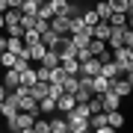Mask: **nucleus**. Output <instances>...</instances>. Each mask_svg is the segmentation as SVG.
<instances>
[{"label":"nucleus","instance_id":"obj_22","mask_svg":"<svg viewBox=\"0 0 133 133\" xmlns=\"http://www.w3.org/2000/svg\"><path fill=\"white\" fill-rule=\"evenodd\" d=\"M38 65H48V68L59 65V50H50V48H48V53H44V59L38 62Z\"/></svg>","mask_w":133,"mask_h":133},{"label":"nucleus","instance_id":"obj_4","mask_svg":"<svg viewBox=\"0 0 133 133\" xmlns=\"http://www.w3.org/2000/svg\"><path fill=\"white\" fill-rule=\"evenodd\" d=\"M18 109H21V107H18V98H15V92H9V95H6V101L0 104V112H3V118L9 121L12 115L18 112Z\"/></svg>","mask_w":133,"mask_h":133},{"label":"nucleus","instance_id":"obj_2","mask_svg":"<svg viewBox=\"0 0 133 133\" xmlns=\"http://www.w3.org/2000/svg\"><path fill=\"white\" fill-rule=\"evenodd\" d=\"M21 86V71L18 68H3V89L6 92H15Z\"/></svg>","mask_w":133,"mask_h":133},{"label":"nucleus","instance_id":"obj_21","mask_svg":"<svg viewBox=\"0 0 133 133\" xmlns=\"http://www.w3.org/2000/svg\"><path fill=\"white\" fill-rule=\"evenodd\" d=\"M53 15H56V9H53V6L48 3V0H44V3L38 6V12H36V18H44V21H50Z\"/></svg>","mask_w":133,"mask_h":133},{"label":"nucleus","instance_id":"obj_35","mask_svg":"<svg viewBox=\"0 0 133 133\" xmlns=\"http://www.w3.org/2000/svg\"><path fill=\"white\" fill-rule=\"evenodd\" d=\"M121 44L133 48V30H130V27H124V30H121Z\"/></svg>","mask_w":133,"mask_h":133},{"label":"nucleus","instance_id":"obj_41","mask_svg":"<svg viewBox=\"0 0 133 133\" xmlns=\"http://www.w3.org/2000/svg\"><path fill=\"white\" fill-rule=\"evenodd\" d=\"M124 77H127V83H130V95H133V71H130V74H124Z\"/></svg>","mask_w":133,"mask_h":133},{"label":"nucleus","instance_id":"obj_23","mask_svg":"<svg viewBox=\"0 0 133 133\" xmlns=\"http://www.w3.org/2000/svg\"><path fill=\"white\" fill-rule=\"evenodd\" d=\"M89 50H92V56H101V53H107V42H101V38H92L89 42Z\"/></svg>","mask_w":133,"mask_h":133},{"label":"nucleus","instance_id":"obj_18","mask_svg":"<svg viewBox=\"0 0 133 133\" xmlns=\"http://www.w3.org/2000/svg\"><path fill=\"white\" fill-rule=\"evenodd\" d=\"M53 109H56V98H50V95H44L42 101H38V112H44V115H50Z\"/></svg>","mask_w":133,"mask_h":133},{"label":"nucleus","instance_id":"obj_11","mask_svg":"<svg viewBox=\"0 0 133 133\" xmlns=\"http://www.w3.org/2000/svg\"><path fill=\"white\" fill-rule=\"evenodd\" d=\"M44 53H48V48H44L42 42H36V44H30V48H27L30 62H42V59H44Z\"/></svg>","mask_w":133,"mask_h":133},{"label":"nucleus","instance_id":"obj_29","mask_svg":"<svg viewBox=\"0 0 133 133\" xmlns=\"http://www.w3.org/2000/svg\"><path fill=\"white\" fill-rule=\"evenodd\" d=\"M33 130H36V133H50V118H36Z\"/></svg>","mask_w":133,"mask_h":133},{"label":"nucleus","instance_id":"obj_24","mask_svg":"<svg viewBox=\"0 0 133 133\" xmlns=\"http://www.w3.org/2000/svg\"><path fill=\"white\" fill-rule=\"evenodd\" d=\"M109 27H127V12H112L109 15Z\"/></svg>","mask_w":133,"mask_h":133},{"label":"nucleus","instance_id":"obj_31","mask_svg":"<svg viewBox=\"0 0 133 133\" xmlns=\"http://www.w3.org/2000/svg\"><path fill=\"white\" fill-rule=\"evenodd\" d=\"M83 21H86V27H95L101 18H98V12H95V9H86V12H83Z\"/></svg>","mask_w":133,"mask_h":133},{"label":"nucleus","instance_id":"obj_42","mask_svg":"<svg viewBox=\"0 0 133 133\" xmlns=\"http://www.w3.org/2000/svg\"><path fill=\"white\" fill-rule=\"evenodd\" d=\"M9 9V0H0V12H6Z\"/></svg>","mask_w":133,"mask_h":133},{"label":"nucleus","instance_id":"obj_43","mask_svg":"<svg viewBox=\"0 0 133 133\" xmlns=\"http://www.w3.org/2000/svg\"><path fill=\"white\" fill-rule=\"evenodd\" d=\"M127 27L133 30V12H127Z\"/></svg>","mask_w":133,"mask_h":133},{"label":"nucleus","instance_id":"obj_19","mask_svg":"<svg viewBox=\"0 0 133 133\" xmlns=\"http://www.w3.org/2000/svg\"><path fill=\"white\" fill-rule=\"evenodd\" d=\"M36 80H38V74H36V68H30V65H27L24 71H21V86H27V89H30V86H33Z\"/></svg>","mask_w":133,"mask_h":133},{"label":"nucleus","instance_id":"obj_32","mask_svg":"<svg viewBox=\"0 0 133 133\" xmlns=\"http://www.w3.org/2000/svg\"><path fill=\"white\" fill-rule=\"evenodd\" d=\"M21 27H24V33H27V30H36V15H21Z\"/></svg>","mask_w":133,"mask_h":133},{"label":"nucleus","instance_id":"obj_5","mask_svg":"<svg viewBox=\"0 0 133 133\" xmlns=\"http://www.w3.org/2000/svg\"><path fill=\"white\" fill-rule=\"evenodd\" d=\"M15 98H18V107L21 109H27V112H33V115H42V112H38V101L30 95V92H27V95H15Z\"/></svg>","mask_w":133,"mask_h":133},{"label":"nucleus","instance_id":"obj_46","mask_svg":"<svg viewBox=\"0 0 133 133\" xmlns=\"http://www.w3.org/2000/svg\"><path fill=\"white\" fill-rule=\"evenodd\" d=\"M0 83H3V74H0Z\"/></svg>","mask_w":133,"mask_h":133},{"label":"nucleus","instance_id":"obj_1","mask_svg":"<svg viewBox=\"0 0 133 133\" xmlns=\"http://www.w3.org/2000/svg\"><path fill=\"white\" fill-rule=\"evenodd\" d=\"M36 118L38 115H33V112H27V109H18V112L12 115L9 121V130H15V133H27V130H33V124H36Z\"/></svg>","mask_w":133,"mask_h":133},{"label":"nucleus","instance_id":"obj_13","mask_svg":"<svg viewBox=\"0 0 133 133\" xmlns=\"http://www.w3.org/2000/svg\"><path fill=\"white\" fill-rule=\"evenodd\" d=\"M74 104H77V101H74V95H68V92H62V95L56 98V109H59V112H68Z\"/></svg>","mask_w":133,"mask_h":133},{"label":"nucleus","instance_id":"obj_6","mask_svg":"<svg viewBox=\"0 0 133 133\" xmlns=\"http://www.w3.org/2000/svg\"><path fill=\"white\" fill-rule=\"evenodd\" d=\"M109 89H112L118 98H127V95H130V83H127V77H112V80H109Z\"/></svg>","mask_w":133,"mask_h":133},{"label":"nucleus","instance_id":"obj_48","mask_svg":"<svg viewBox=\"0 0 133 133\" xmlns=\"http://www.w3.org/2000/svg\"><path fill=\"white\" fill-rule=\"evenodd\" d=\"M0 118H3V112H0Z\"/></svg>","mask_w":133,"mask_h":133},{"label":"nucleus","instance_id":"obj_47","mask_svg":"<svg viewBox=\"0 0 133 133\" xmlns=\"http://www.w3.org/2000/svg\"><path fill=\"white\" fill-rule=\"evenodd\" d=\"M0 56H3V50H0Z\"/></svg>","mask_w":133,"mask_h":133},{"label":"nucleus","instance_id":"obj_27","mask_svg":"<svg viewBox=\"0 0 133 133\" xmlns=\"http://www.w3.org/2000/svg\"><path fill=\"white\" fill-rule=\"evenodd\" d=\"M83 30H86L83 15H71V33H83Z\"/></svg>","mask_w":133,"mask_h":133},{"label":"nucleus","instance_id":"obj_7","mask_svg":"<svg viewBox=\"0 0 133 133\" xmlns=\"http://www.w3.org/2000/svg\"><path fill=\"white\" fill-rule=\"evenodd\" d=\"M118 104H121V98L115 95L112 89H107L104 95H101V107H104V112H109V109H118Z\"/></svg>","mask_w":133,"mask_h":133},{"label":"nucleus","instance_id":"obj_40","mask_svg":"<svg viewBox=\"0 0 133 133\" xmlns=\"http://www.w3.org/2000/svg\"><path fill=\"white\" fill-rule=\"evenodd\" d=\"M6 95H9V92H6V89H3V83H0V104L6 101Z\"/></svg>","mask_w":133,"mask_h":133},{"label":"nucleus","instance_id":"obj_25","mask_svg":"<svg viewBox=\"0 0 133 133\" xmlns=\"http://www.w3.org/2000/svg\"><path fill=\"white\" fill-rule=\"evenodd\" d=\"M65 77H68V71H65L62 65H53V68H50V83H62Z\"/></svg>","mask_w":133,"mask_h":133},{"label":"nucleus","instance_id":"obj_10","mask_svg":"<svg viewBox=\"0 0 133 133\" xmlns=\"http://www.w3.org/2000/svg\"><path fill=\"white\" fill-rule=\"evenodd\" d=\"M6 50H12L15 56H24V53H27V44H24V38H21V36H9V44H6Z\"/></svg>","mask_w":133,"mask_h":133},{"label":"nucleus","instance_id":"obj_30","mask_svg":"<svg viewBox=\"0 0 133 133\" xmlns=\"http://www.w3.org/2000/svg\"><path fill=\"white\" fill-rule=\"evenodd\" d=\"M109 6H112V12H127L130 9V0H107Z\"/></svg>","mask_w":133,"mask_h":133},{"label":"nucleus","instance_id":"obj_26","mask_svg":"<svg viewBox=\"0 0 133 133\" xmlns=\"http://www.w3.org/2000/svg\"><path fill=\"white\" fill-rule=\"evenodd\" d=\"M50 133H68V121L65 118H50Z\"/></svg>","mask_w":133,"mask_h":133},{"label":"nucleus","instance_id":"obj_20","mask_svg":"<svg viewBox=\"0 0 133 133\" xmlns=\"http://www.w3.org/2000/svg\"><path fill=\"white\" fill-rule=\"evenodd\" d=\"M95 12H98V18H101V21H109V15H112V6H109L107 0H101V3H95Z\"/></svg>","mask_w":133,"mask_h":133},{"label":"nucleus","instance_id":"obj_44","mask_svg":"<svg viewBox=\"0 0 133 133\" xmlns=\"http://www.w3.org/2000/svg\"><path fill=\"white\" fill-rule=\"evenodd\" d=\"M0 30H6V18H3V12H0Z\"/></svg>","mask_w":133,"mask_h":133},{"label":"nucleus","instance_id":"obj_37","mask_svg":"<svg viewBox=\"0 0 133 133\" xmlns=\"http://www.w3.org/2000/svg\"><path fill=\"white\" fill-rule=\"evenodd\" d=\"M77 59H80V62L92 59V50H89V48H80V50H77Z\"/></svg>","mask_w":133,"mask_h":133},{"label":"nucleus","instance_id":"obj_17","mask_svg":"<svg viewBox=\"0 0 133 133\" xmlns=\"http://www.w3.org/2000/svg\"><path fill=\"white\" fill-rule=\"evenodd\" d=\"M107 124H109L112 130H118L121 124H124V115L118 112V109H109V112H107Z\"/></svg>","mask_w":133,"mask_h":133},{"label":"nucleus","instance_id":"obj_39","mask_svg":"<svg viewBox=\"0 0 133 133\" xmlns=\"http://www.w3.org/2000/svg\"><path fill=\"white\" fill-rule=\"evenodd\" d=\"M9 6H12V9H21V6H24V0H9Z\"/></svg>","mask_w":133,"mask_h":133},{"label":"nucleus","instance_id":"obj_15","mask_svg":"<svg viewBox=\"0 0 133 133\" xmlns=\"http://www.w3.org/2000/svg\"><path fill=\"white\" fill-rule=\"evenodd\" d=\"M92 89H95V95H104V92L109 89V80L104 74H95V77H92Z\"/></svg>","mask_w":133,"mask_h":133},{"label":"nucleus","instance_id":"obj_3","mask_svg":"<svg viewBox=\"0 0 133 133\" xmlns=\"http://www.w3.org/2000/svg\"><path fill=\"white\" fill-rule=\"evenodd\" d=\"M50 30H56L59 36H68L71 33V18L68 15H53L50 18Z\"/></svg>","mask_w":133,"mask_h":133},{"label":"nucleus","instance_id":"obj_16","mask_svg":"<svg viewBox=\"0 0 133 133\" xmlns=\"http://www.w3.org/2000/svg\"><path fill=\"white\" fill-rule=\"evenodd\" d=\"M21 15H24L21 9H12V6H9V9L3 12V18H6V27H18V24H21Z\"/></svg>","mask_w":133,"mask_h":133},{"label":"nucleus","instance_id":"obj_45","mask_svg":"<svg viewBox=\"0 0 133 133\" xmlns=\"http://www.w3.org/2000/svg\"><path fill=\"white\" fill-rule=\"evenodd\" d=\"M127 12H133V0H130V9H127Z\"/></svg>","mask_w":133,"mask_h":133},{"label":"nucleus","instance_id":"obj_14","mask_svg":"<svg viewBox=\"0 0 133 133\" xmlns=\"http://www.w3.org/2000/svg\"><path fill=\"white\" fill-rule=\"evenodd\" d=\"M30 95H33L36 101H42L44 95H48V80H36L33 86H30Z\"/></svg>","mask_w":133,"mask_h":133},{"label":"nucleus","instance_id":"obj_8","mask_svg":"<svg viewBox=\"0 0 133 133\" xmlns=\"http://www.w3.org/2000/svg\"><path fill=\"white\" fill-rule=\"evenodd\" d=\"M59 33H56V30H44V33H42V44H44V48H50V50H59Z\"/></svg>","mask_w":133,"mask_h":133},{"label":"nucleus","instance_id":"obj_36","mask_svg":"<svg viewBox=\"0 0 133 133\" xmlns=\"http://www.w3.org/2000/svg\"><path fill=\"white\" fill-rule=\"evenodd\" d=\"M89 109H92V112H101V109H104V107H101V95H92L89 98Z\"/></svg>","mask_w":133,"mask_h":133},{"label":"nucleus","instance_id":"obj_38","mask_svg":"<svg viewBox=\"0 0 133 133\" xmlns=\"http://www.w3.org/2000/svg\"><path fill=\"white\" fill-rule=\"evenodd\" d=\"M6 44H9V36H3V30H0V50H6Z\"/></svg>","mask_w":133,"mask_h":133},{"label":"nucleus","instance_id":"obj_12","mask_svg":"<svg viewBox=\"0 0 133 133\" xmlns=\"http://www.w3.org/2000/svg\"><path fill=\"white\" fill-rule=\"evenodd\" d=\"M101 74H104L107 80L118 77V74H121V71H118V62H115V59H107V62H101Z\"/></svg>","mask_w":133,"mask_h":133},{"label":"nucleus","instance_id":"obj_34","mask_svg":"<svg viewBox=\"0 0 133 133\" xmlns=\"http://www.w3.org/2000/svg\"><path fill=\"white\" fill-rule=\"evenodd\" d=\"M62 92H65V89H62V83H48V95H50V98H59Z\"/></svg>","mask_w":133,"mask_h":133},{"label":"nucleus","instance_id":"obj_9","mask_svg":"<svg viewBox=\"0 0 133 133\" xmlns=\"http://www.w3.org/2000/svg\"><path fill=\"white\" fill-rule=\"evenodd\" d=\"M80 74H89V77H95V74H101V59H98V56H92V59H86V62H80Z\"/></svg>","mask_w":133,"mask_h":133},{"label":"nucleus","instance_id":"obj_33","mask_svg":"<svg viewBox=\"0 0 133 133\" xmlns=\"http://www.w3.org/2000/svg\"><path fill=\"white\" fill-rule=\"evenodd\" d=\"M15 59H18V56H15L12 50H3V56H0V65H3V68H12V65H15Z\"/></svg>","mask_w":133,"mask_h":133},{"label":"nucleus","instance_id":"obj_28","mask_svg":"<svg viewBox=\"0 0 133 133\" xmlns=\"http://www.w3.org/2000/svg\"><path fill=\"white\" fill-rule=\"evenodd\" d=\"M36 42H42V33H38V30H27L24 33V44L30 48V44H36Z\"/></svg>","mask_w":133,"mask_h":133}]
</instances>
